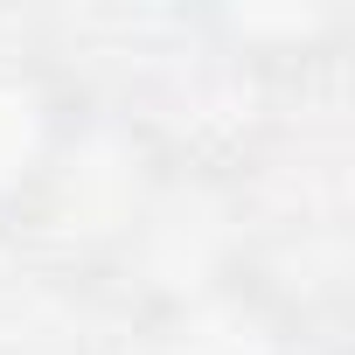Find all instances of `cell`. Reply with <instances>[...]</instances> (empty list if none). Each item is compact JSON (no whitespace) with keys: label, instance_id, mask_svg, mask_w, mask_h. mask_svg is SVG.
Masks as SVG:
<instances>
[{"label":"cell","instance_id":"cell-1","mask_svg":"<svg viewBox=\"0 0 355 355\" xmlns=\"http://www.w3.org/2000/svg\"><path fill=\"white\" fill-rule=\"evenodd\" d=\"M105 272H119L146 300V313L182 306V300L251 272V223H244L237 189L216 167L167 153L153 196L139 202V216H132V230H125V244L112 251Z\"/></svg>","mask_w":355,"mask_h":355},{"label":"cell","instance_id":"cell-2","mask_svg":"<svg viewBox=\"0 0 355 355\" xmlns=\"http://www.w3.org/2000/svg\"><path fill=\"white\" fill-rule=\"evenodd\" d=\"M160 167H167V153L139 119L84 105V119H77V132H70L56 174H49V189L35 202V230H49L63 251H77L91 265H112V251L125 244L139 202L160 182Z\"/></svg>","mask_w":355,"mask_h":355},{"label":"cell","instance_id":"cell-3","mask_svg":"<svg viewBox=\"0 0 355 355\" xmlns=\"http://www.w3.org/2000/svg\"><path fill=\"white\" fill-rule=\"evenodd\" d=\"M84 119L70 77L42 56H0V230L35 223V202Z\"/></svg>","mask_w":355,"mask_h":355},{"label":"cell","instance_id":"cell-4","mask_svg":"<svg viewBox=\"0 0 355 355\" xmlns=\"http://www.w3.org/2000/svg\"><path fill=\"white\" fill-rule=\"evenodd\" d=\"M153 355H300V327L258 272H237L182 306H160Z\"/></svg>","mask_w":355,"mask_h":355}]
</instances>
